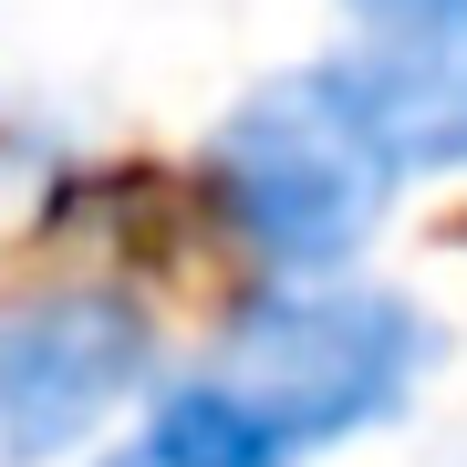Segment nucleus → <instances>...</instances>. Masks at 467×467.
I'll use <instances>...</instances> for the list:
<instances>
[{
  "label": "nucleus",
  "mask_w": 467,
  "mask_h": 467,
  "mask_svg": "<svg viewBox=\"0 0 467 467\" xmlns=\"http://www.w3.org/2000/svg\"><path fill=\"white\" fill-rule=\"evenodd\" d=\"M198 374L229 405H250V426L281 457H333L426 395L436 322L416 291L374 270H301V281H260L218 322Z\"/></svg>",
  "instance_id": "f257e3e1"
},
{
  "label": "nucleus",
  "mask_w": 467,
  "mask_h": 467,
  "mask_svg": "<svg viewBox=\"0 0 467 467\" xmlns=\"http://www.w3.org/2000/svg\"><path fill=\"white\" fill-rule=\"evenodd\" d=\"M198 177H208V208L229 218V239L270 270V281L353 270L364 239L405 198V167L384 156L364 104L333 84V63L260 73V84L208 125Z\"/></svg>",
  "instance_id": "f03ea898"
},
{
  "label": "nucleus",
  "mask_w": 467,
  "mask_h": 467,
  "mask_svg": "<svg viewBox=\"0 0 467 467\" xmlns=\"http://www.w3.org/2000/svg\"><path fill=\"white\" fill-rule=\"evenodd\" d=\"M156 312L115 281H42L0 301V467L84 457L156 395Z\"/></svg>",
  "instance_id": "7ed1b4c3"
},
{
  "label": "nucleus",
  "mask_w": 467,
  "mask_h": 467,
  "mask_svg": "<svg viewBox=\"0 0 467 467\" xmlns=\"http://www.w3.org/2000/svg\"><path fill=\"white\" fill-rule=\"evenodd\" d=\"M322 63L405 177H467V0H343Z\"/></svg>",
  "instance_id": "20e7f679"
},
{
  "label": "nucleus",
  "mask_w": 467,
  "mask_h": 467,
  "mask_svg": "<svg viewBox=\"0 0 467 467\" xmlns=\"http://www.w3.org/2000/svg\"><path fill=\"white\" fill-rule=\"evenodd\" d=\"M84 467H291L270 436L250 426V405H229L208 374H167L146 395V416H135L115 447H94Z\"/></svg>",
  "instance_id": "39448f33"
}]
</instances>
